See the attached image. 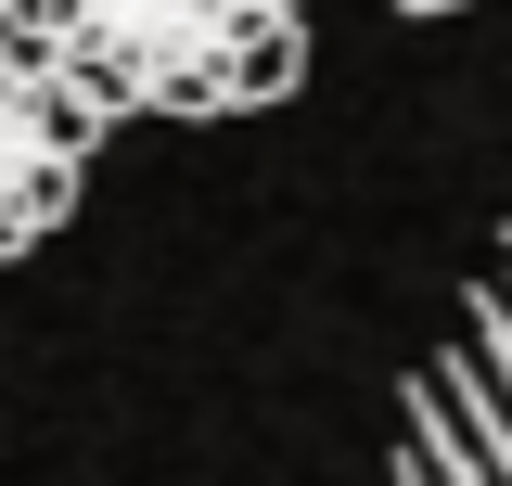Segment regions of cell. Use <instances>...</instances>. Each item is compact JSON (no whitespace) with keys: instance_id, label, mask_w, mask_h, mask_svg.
I'll list each match as a JSON object with an SVG mask.
<instances>
[{"instance_id":"obj_1","label":"cell","mask_w":512,"mask_h":486,"mask_svg":"<svg viewBox=\"0 0 512 486\" xmlns=\"http://www.w3.org/2000/svg\"><path fill=\"white\" fill-rule=\"evenodd\" d=\"M103 116H269L308 77V0H13Z\"/></svg>"},{"instance_id":"obj_2","label":"cell","mask_w":512,"mask_h":486,"mask_svg":"<svg viewBox=\"0 0 512 486\" xmlns=\"http://www.w3.org/2000/svg\"><path fill=\"white\" fill-rule=\"evenodd\" d=\"M384 486H512V218L461 269V295L423 333V359L397 371Z\"/></svg>"},{"instance_id":"obj_3","label":"cell","mask_w":512,"mask_h":486,"mask_svg":"<svg viewBox=\"0 0 512 486\" xmlns=\"http://www.w3.org/2000/svg\"><path fill=\"white\" fill-rule=\"evenodd\" d=\"M103 128L116 116H103L26 26H0V269L39 256V243L77 218V192L103 167Z\"/></svg>"},{"instance_id":"obj_4","label":"cell","mask_w":512,"mask_h":486,"mask_svg":"<svg viewBox=\"0 0 512 486\" xmlns=\"http://www.w3.org/2000/svg\"><path fill=\"white\" fill-rule=\"evenodd\" d=\"M397 13H461V0H397Z\"/></svg>"},{"instance_id":"obj_5","label":"cell","mask_w":512,"mask_h":486,"mask_svg":"<svg viewBox=\"0 0 512 486\" xmlns=\"http://www.w3.org/2000/svg\"><path fill=\"white\" fill-rule=\"evenodd\" d=\"M0 26H13V0H0Z\"/></svg>"}]
</instances>
